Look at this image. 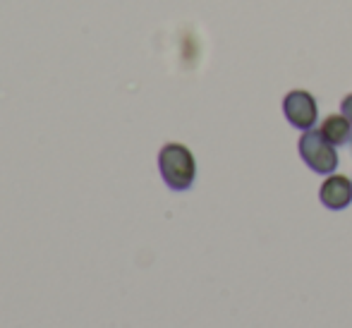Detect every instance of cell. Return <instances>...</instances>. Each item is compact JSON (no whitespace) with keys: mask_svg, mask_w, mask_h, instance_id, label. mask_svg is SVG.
Listing matches in <instances>:
<instances>
[{"mask_svg":"<svg viewBox=\"0 0 352 328\" xmlns=\"http://www.w3.org/2000/svg\"><path fill=\"white\" fill-rule=\"evenodd\" d=\"M158 171L161 177L170 190L185 192L195 185L197 180V161L195 153L185 146V144L168 142L158 151Z\"/></svg>","mask_w":352,"mask_h":328,"instance_id":"6da1fadb","label":"cell"},{"mask_svg":"<svg viewBox=\"0 0 352 328\" xmlns=\"http://www.w3.org/2000/svg\"><path fill=\"white\" fill-rule=\"evenodd\" d=\"M297 149H300L302 161L314 173L331 175V173L338 168V151H336L333 144H331L319 130L302 132L300 142H297Z\"/></svg>","mask_w":352,"mask_h":328,"instance_id":"7a4b0ae2","label":"cell"},{"mask_svg":"<svg viewBox=\"0 0 352 328\" xmlns=\"http://www.w3.org/2000/svg\"><path fill=\"white\" fill-rule=\"evenodd\" d=\"M283 113H285L287 122L292 127L307 132V130H314L316 118H319V106H316V98L309 91L292 89L283 98Z\"/></svg>","mask_w":352,"mask_h":328,"instance_id":"3957f363","label":"cell"},{"mask_svg":"<svg viewBox=\"0 0 352 328\" xmlns=\"http://www.w3.org/2000/svg\"><path fill=\"white\" fill-rule=\"evenodd\" d=\"M319 199L326 208L331 211H343L345 206H350L352 201V182L345 175H333L331 173L324 182H321Z\"/></svg>","mask_w":352,"mask_h":328,"instance_id":"277c9868","label":"cell"},{"mask_svg":"<svg viewBox=\"0 0 352 328\" xmlns=\"http://www.w3.org/2000/svg\"><path fill=\"white\" fill-rule=\"evenodd\" d=\"M319 132L329 139L333 146H343V144H350L352 139V122L343 113H333V116H326L321 120Z\"/></svg>","mask_w":352,"mask_h":328,"instance_id":"5b68a950","label":"cell"},{"mask_svg":"<svg viewBox=\"0 0 352 328\" xmlns=\"http://www.w3.org/2000/svg\"><path fill=\"white\" fill-rule=\"evenodd\" d=\"M340 111H343V116L352 122V94H348V96L343 98V103H340Z\"/></svg>","mask_w":352,"mask_h":328,"instance_id":"8992f818","label":"cell"}]
</instances>
